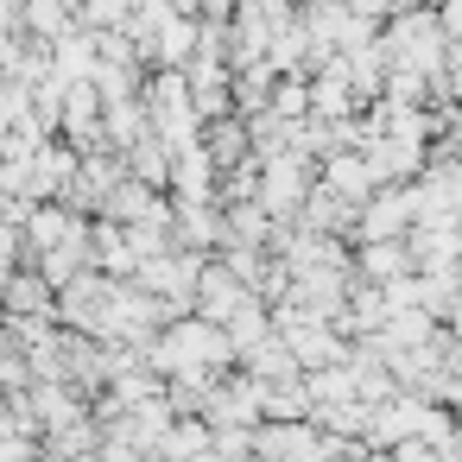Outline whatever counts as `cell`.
Here are the masks:
<instances>
[{
    "label": "cell",
    "mask_w": 462,
    "mask_h": 462,
    "mask_svg": "<svg viewBox=\"0 0 462 462\" xmlns=\"http://www.w3.org/2000/svg\"><path fill=\"white\" fill-rule=\"evenodd\" d=\"M134 7V0H89V20H102V26H115L121 14Z\"/></svg>",
    "instance_id": "obj_1"
}]
</instances>
